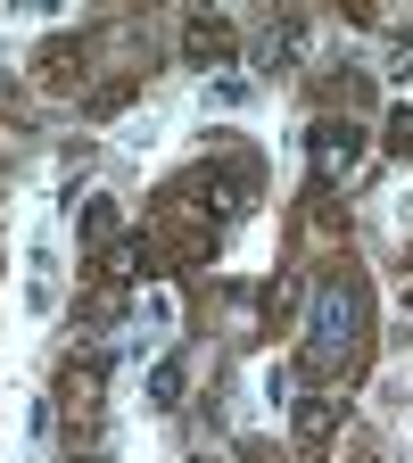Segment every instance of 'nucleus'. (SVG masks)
<instances>
[{
  "label": "nucleus",
  "mask_w": 413,
  "mask_h": 463,
  "mask_svg": "<svg viewBox=\"0 0 413 463\" xmlns=\"http://www.w3.org/2000/svg\"><path fill=\"white\" fill-rule=\"evenodd\" d=\"M389 149H397V157L413 149V108H397V116H389Z\"/></svg>",
  "instance_id": "obj_6"
},
{
  "label": "nucleus",
  "mask_w": 413,
  "mask_h": 463,
  "mask_svg": "<svg viewBox=\"0 0 413 463\" xmlns=\"http://www.w3.org/2000/svg\"><path fill=\"white\" fill-rule=\"evenodd\" d=\"M83 232H91V241H116V207H108V199H91V215H83Z\"/></svg>",
  "instance_id": "obj_4"
},
{
  "label": "nucleus",
  "mask_w": 413,
  "mask_h": 463,
  "mask_svg": "<svg viewBox=\"0 0 413 463\" xmlns=\"http://www.w3.org/2000/svg\"><path fill=\"white\" fill-rule=\"evenodd\" d=\"M149 397H157V405H174V397H183V356H165V364L149 373Z\"/></svg>",
  "instance_id": "obj_3"
},
{
  "label": "nucleus",
  "mask_w": 413,
  "mask_h": 463,
  "mask_svg": "<svg viewBox=\"0 0 413 463\" xmlns=\"http://www.w3.org/2000/svg\"><path fill=\"white\" fill-rule=\"evenodd\" d=\"M356 323H364V298H356V281H331L323 298H314V364L347 356V347H356Z\"/></svg>",
  "instance_id": "obj_1"
},
{
  "label": "nucleus",
  "mask_w": 413,
  "mask_h": 463,
  "mask_svg": "<svg viewBox=\"0 0 413 463\" xmlns=\"http://www.w3.org/2000/svg\"><path fill=\"white\" fill-rule=\"evenodd\" d=\"M314 165L323 174H356V133H347V125H323L314 133Z\"/></svg>",
  "instance_id": "obj_2"
},
{
  "label": "nucleus",
  "mask_w": 413,
  "mask_h": 463,
  "mask_svg": "<svg viewBox=\"0 0 413 463\" xmlns=\"http://www.w3.org/2000/svg\"><path fill=\"white\" fill-rule=\"evenodd\" d=\"M323 430H331V405H323V397H306V414H298V439H323Z\"/></svg>",
  "instance_id": "obj_5"
}]
</instances>
